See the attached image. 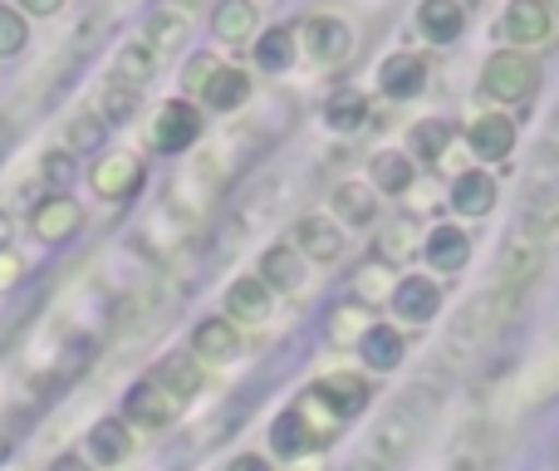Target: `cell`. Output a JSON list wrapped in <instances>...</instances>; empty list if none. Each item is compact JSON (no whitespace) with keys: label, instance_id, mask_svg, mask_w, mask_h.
<instances>
[{"label":"cell","instance_id":"42","mask_svg":"<svg viewBox=\"0 0 559 471\" xmlns=\"http://www.w3.org/2000/svg\"><path fill=\"white\" fill-rule=\"evenodd\" d=\"M364 325V309H338V329L334 334H348V329H358Z\"/></svg>","mask_w":559,"mask_h":471},{"label":"cell","instance_id":"12","mask_svg":"<svg viewBox=\"0 0 559 471\" xmlns=\"http://www.w3.org/2000/svg\"><path fill=\"white\" fill-rule=\"evenodd\" d=\"M305 49L319 59V64H338L348 55V30L338 25L334 15H314L305 25Z\"/></svg>","mask_w":559,"mask_h":471},{"label":"cell","instance_id":"24","mask_svg":"<svg viewBox=\"0 0 559 471\" xmlns=\"http://www.w3.org/2000/svg\"><path fill=\"white\" fill-rule=\"evenodd\" d=\"M157 69V55L147 45H128L123 55H118V69H114V84H128V89H143L147 79H153Z\"/></svg>","mask_w":559,"mask_h":471},{"label":"cell","instance_id":"16","mask_svg":"<svg viewBox=\"0 0 559 471\" xmlns=\"http://www.w3.org/2000/svg\"><path fill=\"white\" fill-rule=\"evenodd\" d=\"M462 5L456 0H423V10H417V25H423L427 39H437V45H452L456 35H462Z\"/></svg>","mask_w":559,"mask_h":471},{"label":"cell","instance_id":"9","mask_svg":"<svg viewBox=\"0 0 559 471\" xmlns=\"http://www.w3.org/2000/svg\"><path fill=\"white\" fill-rule=\"evenodd\" d=\"M123 417L147 427V433H157V427L173 423V403H167V393L157 384H138V388H128V398H123Z\"/></svg>","mask_w":559,"mask_h":471},{"label":"cell","instance_id":"46","mask_svg":"<svg viewBox=\"0 0 559 471\" xmlns=\"http://www.w3.org/2000/svg\"><path fill=\"white\" fill-rule=\"evenodd\" d=\"M177 5H202V0H177Z\"/></svg>","mask_w":559,"mask_h":471},{"label":"cell","instance_id":"15","mask_svg":"<svg viewBox=\"0 0 559 471\" xmlns=\"http://www.w3.org/2000/svg\"><path fill=\"white\" fill-rule=\"evenodd\" d=\"M466 138H472V153H476V157H511V148H515V123H511V118H501V114L476 118Z\"/></svg>","mask_w":559,"mask_h":471},{"label":"cell","instance_id":"37","mask_svg":"<svg viewBox=\"0 0 559 471\" xmlns=\"http://www.w3.org/2000/svg\"><path fill=\"white\" fill-rule=\"evenodd\" d=\"M20 270H25V266H20V256H15V250H10V246H0V290H10V285H15V280H20Z\"/></svg>","mask_w":559,"mask_h":471},{"label":"cell","instance_id":"28","mask_svg":"<svg viewBox=\"0 0 559 471\" xmlns=\"http://www.w3.org/2000/svg\"><path fill=\"white\" fill-rule=\"evenodd\" d=\"M373 182L383 187V192H403V187H413V157H403V153H378V157H373Z\"/></svg>","mask_w":559,"mask_h":471},{"label":"cell","instance_id":"25","mask_svg":"<svg viewBox=\"0 0 559 471\" xmlns=\"http://www.w3.org/2000/svg\"><path fill=\"white\" fill-rule=\"evenodd\" d=\"M128 433H123V423H98L94 433H88V452L98 457V467H114V462H123L128 457Z\"/></svg>","mask_w":559,"mask_h":471},{"label":"cell","instance_id":"27","mask_svg":"<svg viewBox=\"0 0 559 471\" xmlns=\"http://www.w3.org/2000/svg\"><path fill=\"white\" fill-rule=\"evenodd\" d=\"M447 143H452V123L447 118H427V123L413 128V157H423V163H437Z\"/></svg>","mask_w":559,"mask_h":471},{"label":"cell","instance_id":"40","mask_svg":"<svg viewBox=\"0 0 559 471\" xmlns=\"http://www.w3.org/2000/svg\"><path fill=\"white\" fill-rule=\"evenodd\" d=\"M212 69H216L212 59H197V64L187 69V84H192V89H202V84H206V74H212Z\"/></svg>","mask_w":559,"mask_h":471},{"label":"cell","instance_id":"1","mask_svg":"<svg viewBox=\"0 0 559 471\" xmlns=\"http://www.w3.org/2000/svg\"><path fill=\"white\" fill-rule=\"evenodd\" d=\"M442 368H447V364L437 358V368H427L423 384L403 388V398L388 408L383 427L373 433V452H368V462H378L383 471H393L407 452H413V443L423 437V427H427V417H432L437 398H442V393H437V388H442Z\"/></svg>","mask_w":559,"mask_h":471},{"label":"cell","instance_id":"34","mask_svg":"<svg viewBox=\"0 0 559 471\" xmlns=\"http://www.w3.org/2000/svg\"><path fill=\"white\" fill-rule=\"evenodd\" d=\"M182 35H187V25L177 10H157V15L147 20V39H153V45H177Z\"/></svg>","mask_w":559,"mask_h":471},{"label":"cell","instance_id":"33","mask_svg":"<svg viewBox=\"0 0 559 471\" xmlns=\"http://www.w3.org/2000/svg\"><path fill=\"white\" fill-rule=\"evenodd\" d=\"M25 39H29L25 15H20V10H10V5H0V59L20 55V49H25Z\"/></svg>","mask_w":559,"mask_h":471},{"label":"cell","instance_id":"19","mask_svg":"<svg viewBox=\"0 0 559 471\" xmlns=\"http://www.w3.org/2000/svg\"><path fill=\"white\" fill-rule=\"evenodd\" d=\"M255 35V5L251 0H222L216 5V39L226 45H246Z\"/></svg>","mask_w":559,"mask_h":471},{"label":"cell","instance_id":"36","mask_svg":"<svg viewBox=\"0 0 559 471\" xmlns=\"http://www.w3.org/2000/svg\"><path fill=\"white\" fill-rule=\"evenodd\" d=\"M98 138H104V128H98V118L79 114L74 123H69V143H74V148H98Z\"/></svg>","mask_w":559,"mask_h":471},{"label":"cell","instance_id":"11","mask_svg":"<svg viewBox=\"0 0 559 471\" xmlns=\"http://www.w3.org/2000/svg\"><path fill=\"white\" fill-rule=\"evenodd\" d=\"M506 35H511L515 45H540V39L550 35V10H545V0H511V10H506Z\"/></svg>","mask_w":559,"mask_h":471},{"label":"cell","instance_id":"26","mask_svg":"<svg viewBox=\"0 0 559 471\" xmlns=\"http://www.w3.org/2000/svg\"><path fill=\"white\" fill-rule=\"evenodd\" d=\"M334 212L344 216V222L364 226V222H373V212H378V197L368 192V187L348 182V187H338V192H334Z\"/></svg>","mask_w":559,"mask_h":471},{"label":"cell","instance_id":"6","mask_svg":"<svg viewBox=\"0 0 559 471\" xmlns=\"http://www.w3.org/2000/svg\"><path fill=\"white\" fill-rule=\"evenodd\" d=\"M197 133H202V118H197L192 104H163V114H157V123H153V143L163 148V153L192 148Z\"/></svg>","mask_w":559,"mask_h":471},{"label":"cell","instance_id":"8","mask_svg":"<svg viewBox=\"0 0 559 471\" xmlns=\"http://www.w3.org/2000/svg\"><path fill=\"white\" fill-rule=\"evenodd\" d=\"M29 226H35V236H39V240H49V246H55V240H69V236L79 232V226H84V212H79V207L69 202V197H49V202H39V207H35Z\"/></svg>","mask_w":559,"mask_h":471},{"label":"cell","instance_id":"44","mask_svg":"<svg viewBox=\"0 0 559 471\" xmlns=\"http://www.w3.org/2000/svg\"><path fill=\"white\" fill-rule=\"evenodd\" d=\"M49 471H88L84 462H79V457H59V462L55 467H49Z\"/></svg>","mask_w":559,"mask_h":471},{"label":"cell","instance_id":"31","mask_svg":"<svg viewBox=\"0 0 559 471\" xmlns=\"http://www.w3.org/2000/svg\"><path fill=\"white\" fill-rule=\"evenodd\" d=\"M324 114H329V128H344L348 133V128H358L368 118V104H364V94H354V89H338V94L329 98Z\"/></svg>","mask_w":559,"mask_h":471},{"label":"cell","instance_id":"10","mask_svg":"<svg viewBox=\"0 0 559 471\" xmlns=\"http://www.w3.org/2000/svg\"><path fill=\"white\" fill-rule=\"evenodd\" d=\"M393 315L407 319V325H427L437 315V285L423 275H407L403 285L393 290Z\"/></svg>","mask_w":559,"mask_h":471},{"label":"cell","instance_id":"20","mask_svg":"<svg viewBox=\"0 0 559 471\" xmlns=\"http://www.w3.org/2000/svg\"><path fill=\"white\" fill-rule=\"evenodd\" d=\"M466 256H472V240H466V232H456V226H437L427 236V260L437 270H462Z\"/></svg>","mask_w":559,"mask_h":471},{"label":"cell","instance_id":"7","mask_svg":"<svg viewBox=\"0 0 559 471\" xmlns=\"http://www.w3.org/2000/svg\"><path fill=\"white\" fill-rule=\"evenodd\" d=\"M378 79H383V94L388 98H417L427 89V64L413 55V49H403V55H388L383 59Z\"/></svg>","mask_w":559,"mask_h":471},{"label":"cell","instance_id":"39","mask_svg":"<svg viewBox=\"0 0 559 471\" xmlns=\"http://www.w3.org/2000/svg\"><path fill=\"white\" fill-rule=\"evenodd\" d=\"M407 250V222H397V226H388V236H383V256H403Z\"/></svg>","mask_w":559,"mask_h":471},{"label":"cell","instance_id":"38","mask_svg":"<svg viewBox=\"0 0 559 471\" xmlns=\"http://www.w3.org/2000/svg\"><path fill=\"white\" fill-rule=\"evenodd\" d=\"M45 177H49V182H59V187H64L69 177H74V163H69L64 153H49V157H45Z\"/></svg>","mask_w":559,"mask_h":471},{"label":"cell","instance_id":"29","mask_svg":"<svg viewBox=\"0 0 559 471\" xmlns=\"http://www.w3.org/2000/svg\"><path fill=\"white\" fill-rule=\"evenodd\" d=\"M271 443H275V452H280V457H299V452H309V447H314V443H309V433H305V423H299L295 408L275 417Z\"/></svg>","mask_w":559,"mask_h":471},{"label":"cell","instance_id":"30","mask_svg":"<svg viewBox=\"0 0 559 471\" xmlns=\"http://www.w3.org/2000/svg\"><path fill=\"white\" fill-rule=\"evenodd\" d=\"M157 384H163L167 393H177V398H192L202 378H197V364H192V358L177 354V358H167V364L157 368Z\"/></svg>","mask_w":559,"mask_h":471},{"label":"cell","instance_id":"41","mask_svg":"<svg viewBox=\"0 0 559 471\" xmlns=\"http://www.w3.org/2000/svg\"><path fill=\"white\" fill-rule=\"evenodd\" d=\"M59 5H64V0H20V10H29V15H55Z\"/></svg>","mask_w":559,"mask_h":471},{"label":"cell","instance_id":"4","mask_svg":"<svg viewBox=\"0 0 559 471\" xmlns=\"http://www.w3.org/2000/svg\"><path fill=\"white\" fill-rule=\"evenodd\" d=\"M540 266H545V250L535 246V240H525V236H511V246H506V256H501V275H496V285L525 295L531 280L540 275Z\"/></svg>","mask_w":559,"mask_h":471},{"label":"cell","instance_id":"18","mask_svg":"<svg viewBox=\"0 0 559 471\" xmlns=\"http://www.w3.org/2000/svg\"><path fill=\"white\" fill-rule=\"evenodd\" d=\"M358 349H364V364L378 368V374L403 364V334H397V329H388V325H368L364 339H358Z\"/></svg>","mask_w":559,"mask_h":471},{"label":"cell","instance_id":"35","mask_svg":"<svg viewBox=\"0 0 559 471\" xmlns=\"http://www.w3.org/2000/svg\"><path fill=\"white\" fill-rule=\"evenodd\" d=\"M133 108H138V89H128V84H108L104 89V118H118V123H123Z\"/></svg>","mask_w":559,"mask_h":471},{"label":"cell","instance_id":"3","mask_svg":"<svg viewBox=\"0 0 559 471\" xmlns=\"http://www.w3.org/2000/svg\"><path fill=\"white\" fill-rule=\"evenodd\" d=\"M88 182H94L98 197H108V202H123V197H133L138 182H143V163H138L133 153L98 157L94 173H88Z\"/></svg>","mask_w":559,"mask_h":471},{"label":"cell","instance_id":"23","mask_svg":"<svg viewBox=\"0 0 559 471\" xmlns=\"http://www.w3.org/2000/svg\"><path fill=\"white\" fill-rule=\"evenodd\" d=\"M192 349H197L202 358H231V354H236V329H231V319H206V325H197Z\"/></svg>","mask_w":559,"mask_h":471},{"label":"cell","instance_id":"21","mask_svg":"<svg viewBox=\"0 0 559 471\" xmlns=\"http://www.w3.org/2000/svg\"><path fill=\"white\" fill-rule=\"evenodd\" d=\"M295 246L305 250V256H314V260H334L344 240H338L334 222H324V216H305V222L295 226Z\"/></svg>","mask_w":559,"mask_h":471},{"label":"cell","instance_id":"14","mask_svg":"<svg viewBox=\"0 0 559 471\" xmlns=\"http://www.w3.org/2000/svg\"><path fill=\"white\" fill-rule=\"evenodd\" d=\"M226 315H231V319H246V325H261V319L271 315V290H265L255 275L236 280V285L226 290Z\"/></svg>","mask_w":559,"mask_h":471},{"label":"cell","instance_id":"22","mask_svg":"<svg viewBox=\"0 0 559 471\" xmlns=\"http://www.w3.org/2000/svg\"><path fill=\"white\" fill-rule=\"evenodd\" d=\"M261 285L265 290H295L299 285V275H305V270H299V260H295V246H271L265 250V260H261Z\"/></svg>","mask_w":559,"mask_h":471},{"label":"cell","instance_id":"45","mask_svg":"<svg viewBox=\"0 0 559 471\" xmlns=\"http://www.w3.org/2000/svg\"><path fill=\"white\" fill-rule=\"evenodd\" d=\"M5 240H10V216L0 212V246H5Z\"/></svg>","mask_w":559,"mask_h":471},{"label":"cell","instance_id":"13","mask_svg":"<svg viewBox=\"0 0 559 471\" xmlns=\"http://www.w3.org/2000/svg\"><path fill=\"white\" fill-rule=\"evenodd\" d=\"M202 98L216 114H231V108H241L246 98H251V79H246L241 69H212L202 84Z\"/></svg>","mask_w":559,"mask_h":471},{"label":"cell","instance_id":"32","mask_svg":"<svg viewBox=\"0 0 559 471\" xmlns=\"http://www.w3.org/2000/svg\"><path fill=\"white\" fill-rule=\"evenodd\" d=\"M289 59H295V35H289V30H271V35L265 39H255V64L261 69H285Z\"/></svg>","mask_w":559,"mask_h":471},{"label":"cell","instance_id":"17","mask_svg":"<svg viewBox=\"0 0 559 471\" xmlns=\"http://www.w3.org/2000/svg\"><path fill=\"white\" fill-rule=\"evenodd\" d=\"M452 207L462 216H486L496 207V182L491 173H462L452 187Z\"/></svg>","mask_w":559,"mask_h":471},{"label":"cell","instance_id":"5","mask_svg":"<svg viewBox=\"0 0 559 471\" xmlns=\"http://www.w3.org/2000/svg\"><path fill=\"white\" fill-rule=\"evenodd\" d=\"M309 393H314L319 403H324L329 413L338 417V423H344V417L364 413V408H368V393H373V388H368L358 374H334V378H324V384H314Z\"/></svg>","mask_w":559,"mask_h":471},{"label":"cell","instance_id":"43","mask_svg":"<svg viewBox=\"0 0 559 471\" xmlns=\"http://www.w3.org/2000/svg\"><path fill=\"white\" fill-rule=\"evenodd\" d=\"M231 471H271V467H265L261 457H236V462H231Z\"/></svg>","mask_w":559,"mask_h":471},{"label":"cell","instance_id":"2","mask_svg":"<svg viewBox=\"0 0 559 471\" xmlns=\"http://www.w3.org/2000/svg\"><path fill=\"white\" fill-rule=\"evenodd\" d=\"M481 84H486V94L501 98V104H521V98L535 89V69H531V59H525V55L506 49V55H491V59H486Z\"/></svg>","mask_w":559,"mask_h":471}]
</instances>
